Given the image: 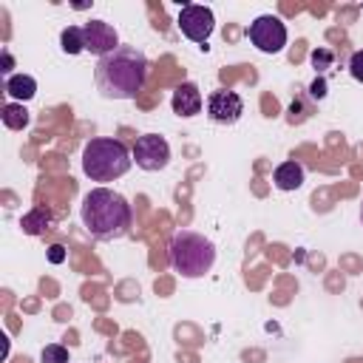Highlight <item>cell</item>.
<instances>
[{
    "instance_id": "cell-1",
    "label": "cell",
    "mask_w": 363,
    "mask_h": 363,
    "mask_svg": "<svg viewBox=\"0 0 363 363\" xmlns=\"http://www.w3.org/2000/svg\"><path fill=\"white\" fill-rule=\"evenodd\" d=\"M147 77V57L133 45H119L96 62L94 79L108 99H133Z\"/></svg>"
},
{
    "instance_id": "cell-2",
    "label": "cell",
    "mask_w": 363,
    "mask_h": 363,
    "mask_svg": "<svg viewBox=\"0 0 363 363\" xmlns=\"http://www.w3.org/2000/svg\"><path fill=\"white\" fill-rule=\"evenodd\" d=\"M82 224L96 241L122 238L130 230V204L111 187H94L82 199Z\"/></svg>"
},
{
    "instance_id": "cell-3",
    "label": "cell",
    "mask_w": 363,
    "mask_h": 363,
    "mask_svg": "<svg viewBox=\"0 0 363 363\" xmlns=\"http://www.w3.org/2000/svg\"><path fill=\"white\" fill-rule=\"evenodd\" d=\"M133 164L130 150L119 139H91L82 150V173L91 182H113L125 176Z\"/></svg>"
},
{
    "instance_id": "cell-4",
    "label": "cell",
    "mask_w": 363,
    "mask_h": 363,
    "mask_svg": "<svg viewBox=\"0 0 363 363\" xmlns=\"http://www.w3.org/2000/svg\"><path fill=\"white\" fill-rule=\"evenodd\" d=\"M170 267L184 278H201L216 264V244L193 230H179L170 238Z\"/></svg>"
},
{
    "instance_id": "cell-5",
    "label": "cell",
    "mask_w": 363,
    "mask_h": 363,
    "mask_svg": "<svg viewBox=\"0 0 363 363\" xmlns=\"http://www.w3.org/2000/svg\"><path fill=\"white\" fill-rule=\"evenodd\" d=\"M247 34H250V43H252L258 51H264V54H278V51H284V45H286V26H284L281 17H275V14H261V17H255V20L250 23Z\"/></svg>"
},
{
    "instance_id": "cell-6",
    "label": "cell",
    "mask_w": 363,
    "mask_h": 363,
    "mask_svg": "<svg viewBox=\"0 0 363 363\" xmlns=\"http://www.w3.org/2000/svg\"><path fill=\"white\" fill-rule=\"evenodd\" d=\"M130 156H133L136 167L153 173V170L167 167V162H170V145H167V139L159 136V133H145V136L136 139Z\"/></svg>"
},
{
    "instance_id": "cell-7",
    "label": "cell",
    "mask_w": 363,
    "mask_h": 363,
    "mask_svg": "<svg viewBox=\"0 0 363 363\" xmlns=\"http://www.w3.org/2000/svg\"><path fill=\"white\" fill-rule=\"evenodd\" d=\"M176 23H179V31H182L187 40H193V43H207V37H210L213 28H216L213 9H210V6H199V3L182 6Z\"/></svg>"
},
{
    "instance_id": "cell-8",
    "label": "cell",
    "mask_w": 363,
    "mask_h": 363,
    "mask_svg": "<svg viewBox=\"0 0 363 363\" xmlns=\"http://www.w3.org/2000/svg\"><path fill=\"white\" fill-rule=\"evenodd\" d=\"M82 40H85V51L96 54L99 60L119 48V34H116V28H113L111 23H105V20H88V23L82 26Z\"/></svg>"
},
{
    "instance_id": "cell-9",
    "label": "cell",
    "mask_w": 363,
    "mask_h": 363,
    "mask_svg": "<svg viewBox=\"0 0 363 363\" xmlns=\"http://www.w3.org/2000/svg\"><path fill=\"white\" fill-rule=\"evenodd\" d=\"M244 113V99L235 91H213L207 96V116L216 125H235Z\"/></svg>"
},
{
    "instance_id": "cell-10",
    "label": "cell",
    "mask_w": 363,
    "mask_h": 363,
    "mask_svg": "<svg viewBox=\"0 0 363 363\" xmlns=\"http://www.w3.org/2000/svg\"><path fill=\"white\" fill-rule=\"evenodd\" d=\"M173 113L176 116H196L201 111V91L196 88V82H182L176 91H173Z\"/></svg>"
},
{
    "instance_id": "cell-11",
    "label": "cell",
    "mask_w": 363,
    "mask_h": 363,
    "mask_svg": "<svg viewBox=\"0 0 363 363\" xmlns=\"http://www.w3.org/2000/svg\"><path fill=\"white\" fill-rule=\"evenodd\" d=\"M272 182H275L278 190H298L303 184V167L298 162H284V164L275 167Z\"/></svg>"
},
{
    "instance_id": "cell-12",
    "label": "cell",
    "mask_w": 363,
    "mask_h": 363,
    "mask_svg": "<svg viewBox=\"0 0 363 363\" xmlns=\"http://www.w3.org/2000/svg\"><path fill=\"white\" fill-rule=\"evenodd\" d=\"M6 91H9V96L26 102V99H31V96L37 94V82H34V77H28V74H14V77L6 79Z\"/></svg>"
},
{
    "instance_id": "cell-13",
    "label": "cell",
    "mask_w": 363,
    "mask_h": 363,
    "mask_svg": "<svg viewBox=\"0 0 363 363\" xmlns=\"http://www.w3.org/2000/svg\"><path fill=\"white\" fill-rule=\"evenodd\" d=\"M0 116H3V125H6V128H11V130H23V128L28 125V111H26L23 105H17V102L3 105Z\"/></svg>"
},
{
    "instance_id": "cell-14",
    "label": "cell",
    "mask_w": 363,
    "mask_h": 363,
    "mask_svg": "<svg viewBox=\"0 0 363 363\" xmlns=\"http://www.w3.org/2000/svg\"><path fill=\"white\" fill-rule=\"evenodd\" d=\"M23 230L28 233V235H40V233H45L48 227H51V216L43 210V207H37V210H31L28 216H23Z\"/></svg>"
},
{
    "instance_id": "cell-15",
    "label": "cell",
    "mask_w": 363,
    "mask_h": 363,
    "mask_svg": "<svg viewBox=\"0 0 363 363\" xmlns=\"http://www.w3.org/2000/svg\"><path fill=\"white\" fill-rule=\"evenodd\" d=\"M60 45H62L65 54H79V51H85L82 26H68V28H62V34H60Z\"/></svg>"
},
{
    "instance_id": "cell-16",
    "label": "cell",
    "mask_w": 363,
    "mask_h": 363,
    "mask_svg": "<svg viewBox=\"0 0 363 363\" xmlns=\"http://www.w3.org/2000/svg\"><path fill=\"white\" fill-rule=\"evenodd\" d=\"M40 360H43V363H68V349L60 346V343H48V346L43 349Z\"/></svg>"
},
{
    "instance_id": "cell-17",
    "label": "cell",
    "mask_w": 363,
    "mask_h": 363,
    "mask_svg": "<svg viewBox=\"0 0 363 363\" xmlns=\"http://www.w3.org/2000/svg\"><path fill=\"white\" fill-rule=\"evenodd\" d=\"M349 74H352L357 82H363V48L352 54V60H349Z\"/></svg>"
},
{
    "instance_id": "cell-18",
    "label": "cell",
    "mask_w": 363,
    "mask_h": 363,
    "mask_svg": "<svg viewBox=\"0 0 363 363\" xmlns=\"http://www.w3.org/2000/svg\"><path fill=\"white\" fill-rule=\"evenodd\" d=\"M312 62H315V68H326L329 62H332V54L329 51H312Z\"/></svg>"
},
{
    "instance_id": "cell-19",
    "label": "cell",
    "mask_w": 363,
    "mask_h": 363,
    "mask_svg": "<svg viewBox=\"0 0 363 363\" xmlns=\"http://www.w3.org/2000/svg\"><path fill=\"white\" fill-rule=\"evenodd\" d=\"M48 261H51V264H62V261H65V247H60V244L48 247Z\"/></svg>"
},
{
    "instance_id": "cell-20",
    "label": "cell",
    "mask_w": 363,
    "mask_h": 363,
    "mask_svg": "<svg viewBox=\"0 0 363 363\" xmlns=\"http://www.w3.org/2000/svg\"><path fill=\"white\" fill-rule=\"evenodd\" d=\"M323 94H326V85H323L320 79H315V82H312V96H318V99H320Z\"/></svg>"
},
{
    "instance_id": "cell-21",
    "label": "cell",
    "mask_w": 363,
    "mask_h": 363,
    "mask_svg": "<svg viewBox=\"0 0 363 363\" xmlns=\"http://www.w3.org/2000/svg\"><path fill=\"white\" fill-rule=\"evenodd\" d=\"M0 71H3V74L11 71V54H9V51H3V68H0Z\"/></svg>"
},
{
    "instance_id": "cell-22",
    "label": "cell",
    "mask_w": 363,
    "mask_h": 363,
    "mask_svg": "<svg viewBox=\"0 0 363 363\" xmlns=\"http://www.w3.org/2000/svg\"><path fill=\"white\" fill-rule=\"evenodd\" d=\"M360 221H363V204H360Z\"/></svg>"
}]
</instances>
